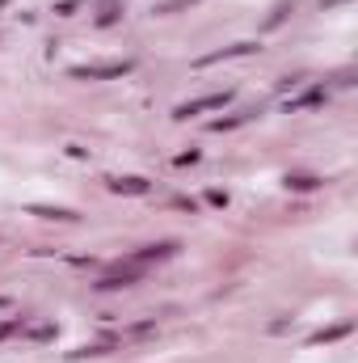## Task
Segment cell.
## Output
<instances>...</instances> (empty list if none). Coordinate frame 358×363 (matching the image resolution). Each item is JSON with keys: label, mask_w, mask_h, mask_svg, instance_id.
I'll return each mask as SVG.
<instances>
[{"label": "cell", "mask_w": 358, "mask_h": 363, "mask_svg": "<svg viewBox=\"0 0 358 363\" xmlns=\"http://www.w3.org/2000/svg\"><path fill=\"white\" fill-rule=\"evenodd\" d=\"M114 190H131V194H143V190H147V182H139V178H118V182H114Z\"/></svg>", "instance_id": "obj_1"}]
</instances>
